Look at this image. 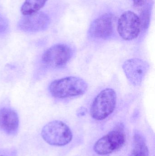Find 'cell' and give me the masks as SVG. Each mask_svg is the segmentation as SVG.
Returning a JSON list of instances; mask_svg holds the SVG:
<instances>
[{"mask_svg": "<svg viewBox=\"0 0 155 156\" xmlns=\"http://www.w3.org/2000/svg\"><path fill=\"white\" fill-rule=\"evenodd\" d=\"M125 142L124 132L121 129H115L98 140L94 146V150L97 154L107 155L121 148Z\"/></svg>", "mask_w": 155, "mask_h": 156, "instance_id": "5", "label": "cell"}, {"mask_svg": "<svg viewBox=\"0 0 155 156\" xmlns=\"http://www.w3.org/2000/svg\"><path fill=\"white\" fill-rule=\"evenodd\" d=\"M42 136L45 142L55 146H63L69 144L72 133L69 126L62 121H52L45 125L42 131Z\"/></svg>", "mask_w": 155, "mask_h": 156, "instance_id": "3", "label": "cell"}, {"mask_svg": "<svg viewBox=\"0 0 155 156\" xmlns=\"http://www.w3.org/2000/svg\"><path fill=\"white\" fill-rule=\"evenodd\" d=\"M124 72L129 81L134 86L141 85L149 69L147 62L139 58H131L123 65Z\"/></svg>", "mask_w": 155, "mask_h": 156, "instance_id": "7", "label": "cell"}, {"mask_svg": "<svg viewBox=\"0 0 155 156\" xmlns=\"http://www.w3.org/2000/svg\"><path fill=\"white\" fill-rule=\"evenodd\" d=\"M114 17L105 14L96 19L91 24L89 33L95 38L105 39L111 36L113 31Z\"/></svg>", "mask_w": 155, "mask_h": 156, "instance_id": "9", "label": "cell"}, {"mask_svg": "<svg viewBox=\"0 0 155 156\" xmlns=\"http://www.w3.org/2000/svg\"><path fill=\"white\" fill-rule=\"evenodd\" d=\"M88 88L87 83L82 78L68 76L52 82L49 90L54 97L62 99L83 95Z\"/></svg>", "mask_w": 155, "mask_h": 156, "instance_id": "1", "label": "cell"}, {"mask_svg": "<svg viewBox=\"0 0 155 156\" xmlns=\"http://www.w3.org/2000/svg\"></svg>", "mask_w": 155, "mask_h": 156, "instance_id": "16", "label": "cell"}, {"mask_svg": "<svg viewBox=\"0 0 155 156\" xmlns=\"http://www.w3.org/2000/svg\"><path fill=\"white\" fill-rule=\"evenodd\" d=\"M73 55L72 48L65 44H57L48 48L43 55V63L47 66L58 69L65 66Z\"/></svg>", "mask_w": 155, "mask_h": 156, "instance_id": "4", "label": "cell"}, {"mask_svg": "<svg viewBox=\"0 0 155 156\" xmlns=\"http://www.w3.org/2000/svg\"><path fill=\"white\" fill-rule=\"evenodd\" d=\"M50 19L43 12H37L32 14L24 16L18 23L19 29L27 33H35L43 31L47 28Z\"/></svg>", "mask_w": 155, "mask_h": 156, "instance_id": "8", "label": "cell"}, {"mask_svg": "<svg viewBox=\"0 0 155 156\" xmlns=\"http://www.w3.org/2000/svg\"><path fill=\"white\" fill-rule=\"evenodd\" d=\"M130 156H149L148 147L143 136L135 134L133 137V146Z\"/></svg>", "mask_w": 155, "mask_h": 156, "instance_id": "11", "label": "cell"}, {"mask_svg": "<svg viewBox=\"0 0 155 156\" xmlns=\"http://www.w3.org/2000/svg\"><path fill=\"white\" fill-rule=\"evenodd\" d=\"M8 27V23L6 19L0 15V34L5 32Z\"/></svg>", "mask_w": 155, "mask_h": 156, "instance_id": "14", "label": "cell"}, {"mask_svg": "<svg viewBox=\"0 0 155 156\" xmlns=\"http://www.w3.org/2000/svg\"><path fill=\"white\" fill-rule=\"evenodd\" d=\"M19 120L16 112L11 108L0 109V129L5 133L14 135L18 131Z\"/></svg>", "mask_w": 155, "mask_h": 156, "instance_id": "10", "label": "cell"}, {"mask_svg": "<svg viewBox=\"0 0 155 156\" xmlns=\"http://www.w3.org/2000/svg\"><path fill=\"white\" fill-rule=\"evenodd\" d=\"M117 95L113 89L106 88L101 91L94 98L90 108V114L97 121L104 120L115 109Z\"/></svg>", "mask_w": 155, "mask_h": 156, "instance_id": "2", "label": "cell"}, {"mask_svg": "<svg viewBox=\"0 0 155 156\" xmlns=\"http://www.w3.org/2000/svg\"><path fill=\"white\" fill-rule=\"evenodd\" d=\"M149 0H133L134 4L137 7H142L147 4Z\"/></svg>", "mask_w": 155, "mask_h": 156, "instance_id": "15", "label": "cell"}, {"mask_svg": "<svg viewBox=\"0 0 155 156\" xmlns=\"http://www.w3.org/2000/svg\"><path fill=\"white\" fill-rule=\"evenodd\" d=\"M141 28L139 16L131 11L124 12L118 20L117 31L124 40L130 41L138 37Z\"/></svg>", "mask_w": 155, "mask_h": 156, "instance_id": "6", "label": "cell"}, {"mask_svg": "<svg viewBox=\"0 0 155 156\" xmlns=\"http://www.w3.org/2000/svg\"><path fill=\"white\" fill-rule=\"evenodd\" d=\"M48 0H25L21 8V13L24 16L38 12Z\"/></svg>", "mask_w": 155, "mask_h": 156, "instance_id": "12", "label": "cell"}, {"mask_svg": "<svg viewBox=\"0 0 155 156\" xmlns=\"http://www.w3.org/2000/svg\"><path fill=\"white\" fill-rule=\"evenodd\" d=\"M150 16L151 12L150 9L145 8L142 10L140 17H139L142 28L146 29L148 27L150 24Z\"/></svg>", "mask_w": 155, "mask_h": 156, "instance_id": "13", "label": "cell"}]
</instances>
